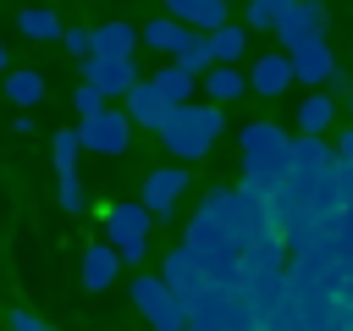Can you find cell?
Segmentation results:
<instances>
[{"label":"cell","mask_w":353,"mask_h":331,"mask_svg":"<svg viewBox=\"0 0 353 331\" xmlns=\"http://www.w3.org/2000/svg\"><path fill=\"white\" fill-rule=\"evenodd\" d=\"M226 132V116H221V105H182V110H171L165 116V127H160V143L176 154V166L182 160H199V154H210L215 149V138Z\"/></svg>","instance_id":"cell-1"},{"label":"cell","mask_w":353,"mask_h":331,"mask_svg":"<svg viewBox=\"0 0 353 331\" xmlns=\"http://www.w3.org/2000/svg\"><path fill=\"white\" fill-rule=\"evenodd\" d=\"M99 221H105V243L121 254V265H138V259L149 254V226H154V215L143 210V199H116V204L99 210Z\"/></svg>","instance_id":"cell-2"},{"label":"cell","mask_w":353,"mask_h":331,"mask_svg":"<svg viewBox=\"0 0 353 331\" xmlns=\"http://www.w3.org/2000/svg\"><path fill=\"white\" fill-rule=\"evenodd\" d=\"M132 303H138V314L149 320V331H188V309H182V298L160 281V276H132Z\"/></svg>","instance_id":"cell-3"},{"label":"cell","mask_w":353,"mask_h":331,"mask_svg":"<svg viewBox=\"0 0 353 331\" xmlns=\"http://www.w3.org/2000/svg\"><path fill=\"white\" fill-rule=\"evenodd\" d=\"M276 39H281V55H303L314 44H325V6H281V22H276Z\"/></svg>","instance_id":"cell-4"},{"label":"cell","mask_w":353,"mask_h":331,"mask_svg":"<svg viewBox=\"0 0 353 331\" xmlns=\"http://www.w3.org/2000/svg\"><path fill=\"white\" fill-rule=\"evenodd\" d=\"M77 138H83V149L88 154H127L132 149V121H127V110H99V116H88V121H77Z\"/></svg>","instance_id":"cell-5"},{"label":"cell","mask_w":353,"mask_h":331,"mask_svg":"<svg viewBox=\"0 0 353 331\" xmlns=\"http://www.w3.org/2000/svg\"><path fill=\"white\" fill-rule=\"evenodd\" d=\"M182 193H188V171L171 160V166H154L149 177H143V210L154 215V221H171L176 215V204H182Z\"/></svg>","instance_id":"cell-6"},{"label":"cell","mask_w":353,"mask_h":331,"mask_svg":"<svg viewBox=\"0 0 353 331\" xmlns=\"http://www.w3.org/2000/svg\"><path fill=\"white\" fill-rule=\"evenodd\" d=\"M83 83H88V88H99L105 99H116V94L127 99L143 77H138V66H132V61H105V55H88V61H83Z\"/></svg>","instance_id":"cell-7"},{"label":"cell","mask_w":353,"mask_h":331,"mask_svg":"<svg viewBox=\"0 0 353 331\" xmlns=\"http://www.w3.org/2000/svg\"><path fill=\"white\" fill-rule=\"evenodd\" d=\"M165 17L182 22L188 33H204V39H210V33H221V28L232 22V6H226V0H171Z\"/></svg>","instance_id":"cell-8"},{"label":"cell","mask_w":353,"mask_h":331,"mask_svg":"<svg viewBox=\"0 0 353 331\" xmlns=\"http://www.w3.org/2000/svg\"><path fill=\"white\" fill-rule=\"evenodd\" d=\"M287 143H292V138H287V127H281V121H248V127L237 132L243 166H265V160H276Z\"/></svg>","instance_id":"cell-9"},{"label":"cell","mask_w":353,"mask_h":331,"mask_svg":"<svg viewBox=\"0 0 353 331\" xmlns=\"http://www.w3.org/2000/svg\"><path fill=\"white\" fill-rule=\"evenodd\" d=\"M298 77H292V61L276 50V55H259L254 66H248V88L259 94V99H281L287 88H292Z\"/></svg>","instance_id":"cell-10"},{"label":"cell","mask_w":353,"mask_h":331,"mask_svg":"<svg viewBox=\"0 0 353 331\" xmlns=\"http://www.w3.org/2000/svg\"><path fill=\"white\" fill-rule=\"evenodd\" d=\"M160 281H165V287H171L176 298H193V292H199V287L210 281V270H204V265H199V259H193V254H188V248L176 243V248L165 254V265H160Z\"/></svg>","instance_id":"cell-11"},{"label":"cell","mask_w":353,"mask_h":331,"mask_svg":"<svg viewBox=\"0 0 353 331\" xmlns=\"http://www.w3.org/2000/svg\"><path fill=\"white\" fill-rule=\"evenodd\" d=\"M165 116H171L165 94H160V88L143 77V83L127 94V121H132V127H149V132H160V127H165Z\"/></svg>","instance_id":"cell-12"},{"label":"cell","mask_w":353,"mask_h":331,"mask_svg":"<svg viewBox=\"0 0 353 331\" xmlns=\"http://www.w3.org/2000/svg\"><path fill=\"white\" fill-rule=\"evenodd\" d=\"M336 72H342V66H336L331 44H314V50L292 55V77H298V83H309V94H325V83H331Z\"/></svg>","instance_id":"cell-13"},{"label":"cell","mask_w":353,"mask_h":331,"mask_svg":"<svg viewBox=\"0 0 353 331\" xmlns=\"http://www.w3.org/2000/svg\"><path fill=\"white\" fill-rule=\"evenodd\" d=\"M143 39H138V28L132 22H105V28H94V55H105V61H132V50H138Z\"/></svg>","instance_id":"cell-14"},{"label":"cell","mask_w":353,"mask_h":331,"mask_svg":"<svg viewBox=\"0 0 353 331\" xmlns=\"http://www.w3.org/2000/svg\"><path fill=\"white\" fill-rule=\"evenodd\" d=\"M116 276H121V254H116L110 243H94V248L83 254V287H88V292H110Z\"/></svg>","instance_id":"cell-15"},{"label":"cell","mask_w":353,"mask_h":331,"mask_svg":"<svg viewBox=\"0 0 353 331\" xmlns=\"http://www.w3.org/2000/svg\"><path fill=\"white\" fill-rule=\"evenodd\" d=\"M331 121H336V99L331 94H303V105H298V138H325Z\"/></svg>","instance_id":"cell-16"},{"label":"cell","mask_w":353,"mask_h":331,"mask_svg":"<svg viewBox=\"0 0 353 331\" xmlns=\"http://www.w3.org/2000/svg\"><path fill=\"white\" fill-rule=\"evenodd\" d=\"M138 39H143L149 50H160V55H171V61H176V50H182L193 33H188L182 22H171V17H154V22H143V28H138Z\"/></svg>","instance_id":"cell-17"},{"label":"cell","mask_w":353,"mask_h":331,"mask_svg":"<svg viewBox=\"0 0 353 331\" xmlns=\"http://www.w3.org/2000/svg\"><path fill=\"white\" fill-rule=\"evenodd\" d=\"M149 83H154V88L165 94V105H171V110H182V105H193V88H199V77H188V72H182L176 61H171V66H160V72H154Z\"/></svg>","instance_id":"cell-18"},{"label":"cell","mask_w":353,"mask_h":331,"mask_svg":"<svg viewBox=\"0 0 353 331\" xmlns=\"http://www.w3.org/2000/svg\"><path fill=\"white\" fill-rule=\"evenodd\" d=\"M199 88H204V105H226V99H237L248 88V77H243V66H215Z\"/></svg>","instance_id":"cell-19"},{"label":"cell","mask_w":353,"mask_h":331,"mask_svg":"<svg viewBox=\"0 0 353 331\" xmlns=\"http://www.w3.org/2000/svg\"><path fill=\"white\" fill-rule=\"evenodd\" d=\"M243 50H248V28H243V22H226L221 33H210V55H215V66H237Z\"/></svg>","instance_id":"cell-20"},{"label":"cell","mask_w":353,"mask_h":331,"mask_svg":"<svg viewBox=\"0 0 353 331\" xmlns=\"http://www.w3.org/2000/svg\"><path fill=\"white\" fill-rule=\"evenodd\" d=\"M6 99L22 105V110L39 105V99H44V77H39L33 66H11V77H6Z\"/></svg>","instance_id":"cell-21"},{"label":"cell","mask_w":353,"mask_h":331,"mask_svg":"<svg viewBox=\"0 0 353 331\" xmlns=\"http://www.w3.org/2000/svg\"><path fill=\"white\" fill-rule=\"evenodd\" d=\"M176 66H182L188 77H199V83H204V77L215 72V55H210V39H204V33H193V39H188V44L176 50Z\"/></svg>","instance_id":"cell-22"},{"label":"cell","mask_w":353,"mask_h":331,"mask_svg":"<svg viewBox=\"0 0 353 331\" xmlns=\"http://www.w3.org/2000/svg\"><path fill=\"white\" fill-rule=\"evenodd\" d=\"M50 154H55V177H77V154H83L77 127H61V132L50 138Z\"/></svg>","instance_id":"cell-23"},{"label":"cell","mask_w":353,"mask_h":331,"mask_svg":"<svg viewBox=\"0 0 353 331\" xmlns=\"http://www.w3.org/2000/svg\"><path fill=\"white\" fill-rule=\"evenodd\" d=\"M17 28H22L28 39H39V44H50V39H61V33H66V22H61L55 11H22V17H17Z\"/></svg>","instance_id":"cell-24"},{"label":"cell","mask_w":353,"mask_h":331,"mask_svg":"<svg viewBox=\"0 0 353 331\" xmlns=\"http://www.w3.org/2000/svg\"><path fill=\"white\" fill-rule=\"evenodd\" d=\"M276 22H281V0H254L243 11V28H270L276 33Z\"/></svg>","instance_id":"cell-25"},{"label":"cell","mask_w":353,"mask_h":331,"mask_svg":"<svg viewBox=\"0 0 353 331\" xmlns=\"http://www.w3.org/2000/svg\"><path fill=\"white\" fill-rule=\"evenodd\" d=\"M61 44H66V55H94V28H77V22H66V33H61Z\"/></svg>","instance_id":"cell-26"},{"label":"cell","mask_w":353,"mask_h":331,"mask_svg":"<svg viewBox=\"0 0 353 331\" xmlns=\"http://www.w3.org/2000/svg\"><path fill=\"white\" fill-rule=\"evenodd\" d=\"M72 110L88 121V116H99V110H105V94H99V88H88V83H77V94H72Z\"/></svg>","instance_id":"cell-27"},{"label":"cell","mask_w":353,"mask_h":331,"mask_svg":"<svg viewBox=\"0 0 353 331\" xmlns=\"http://www.w3.org/2000/svg\"><path fill=\"white\" fill-rule=\"evenodd\" d=\"M61 204H66V215H77V210L88 204V193H83V177H61Z\"/></svg>","instance_id":"cell-28"},{"label":"cell","mask_w":353,"mask_h":331,"mask_svg":"<svg viewBox=\"0 0 353 331\" xmlns=\"http://www.w3.org/2000/svg\"><path fill=\"white\" fill-rule=\"evenodd\" d=\"M11 331H50V325H44L39 314H22V309H17V314H11Z\"/></svg>","instance_id":"cell-29"},{"label":"cell","mask_w":353,"mask_h":331,"mask_svg":"<svg viewBox=\"0 0 353 331\" xmlns=\"http://www.w3.org/2000/svg\"><path fill=\"white\" fill-rule=\"evenodd\" d=\"M0 77H11V55H6V39H0Z\"/></svg>","instance_id":"cell-30"},{"label":"cell","mask_w":353,"mask_h":331,"mask_svg":"<svg viewBox=\"0 0 353 331\" xmlns=\"http://www.w3.org/2000/svg\"><path fill=\"white\" fill-rule=\"evenodd\" d=\"M347 110H353V94H347Z\"/></svg>","instance_id":"cell-31"},{"label":"cell","mask_w":353,"mask_h":331,"mask_svg":"<svg viewBox=\"0 0 353 331\" xmlns=\"http://www.w3.org/2000/svg\"><path fill=\"white\" fill-rule=\"evenodd\" d=\"M347 215H353V210H347Z\"/></svg>","instance_id":"cell-32"}]
</instances>
